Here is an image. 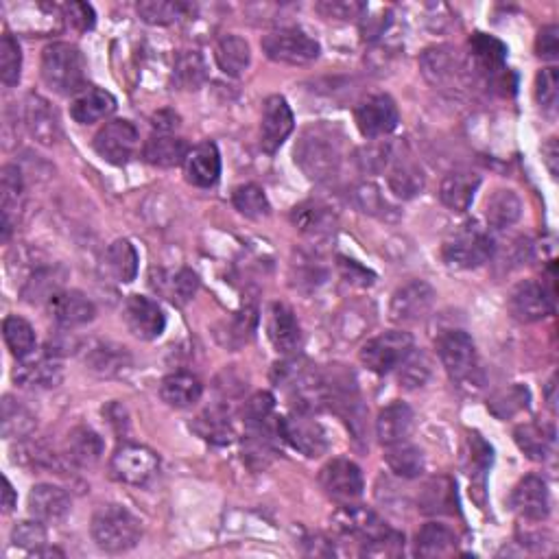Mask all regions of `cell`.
I'll return each instance as SVG.
<instances>
[{
	"mask_svg": "<svg viewBox=\"0 0 559 559\" xmlns=\"http://www.w3.org/2000/svg\"><path fill=\"white\" fill-rule=\"evenodd\" d=\"M293 156L308 180L330 182L341 169V142L324 125L308 127L297 140Z\"/></svg>",
	"mask_w": 559,
	"mask_h": 559,
	"instance_id": "cell-1",
	"label": "cell"
},
{
	"mask_svg": "<svg viewBox=\"0 0 559 559\" xmlns=\"http://www.w3.org/2000/svg\"><path fill=\"white\" fill-rule=\"evenodd\" d=\"M92 540L105 553H127L142 538V522L123 505H103L92 516Z\"/></svg>",
	"mask_w": 559,
	"mask_h": 559,
	"instance_id": "cell-2",
	"label": "cell"
},
{
	"mask_svg": "<svg viewBox=\"0 0 559 559\" xmlns=\"http://www.w3.org/2000/svg\"><path fill=\"white\" fill-rule=\"evenodd\" d=\"M42 79L57 94L86 90V59L75 44L53 42L42 51Z\"/></svg>",
	"mask_w": 559,
	"mask_h": 559,
	"instance_id": "cell-3",
	"label": "cell"
},
{
	"mask_svg": "<svg viewBox=\"0 0 559 559\" xmlns=\"http://www.w3.org/2000/svg\"><path fill=\"white\" fill-rule=\"evenodd\" d=\"M415 341L407 330H389L370 339L359 352L361 363L367 370L383 376L398 370V365L413 352Z\"/></svg>",
	"mask_w": 559,
	"mask_h": 559,
	"instance_id": "cell-4",
	"label": "cell"
},
{
	"mask_svg": "<svg viewBox=\"0 0 559 559\" xmlns=\"http://www.w3.org/2000/svg\"><path fill=\"white\" fill-rule=\"evenodd\" d=\"M437 356L455 383H468L477 372V346L463 330H446L435 341Z\"/></svg>",
	"mask_w": 559,
	"mask_h": 559,
	"instance_id": "cell-5",
	"label": "cell"
},
{
	"mask_svg": "<svg viewBox=\"0 0 559 559\" xmlns=\"http://www.w3.org/2000/svg\"><path fill=\"white\" fill-rule=\"evenodd\" d=\"M263 51L271 62L306 66L319 57V44L300 29H280L263 38Z\"/></svg>",
	"mask_w": 559,
	"mask_h": 559,
	"instance_id": "cell-6",
	"label": "cell"
},
{
	"mask_svg": "<svg viewBox=\"0 0 559 559\" xmlns=\"http://www.w3.org/2000/svg\"><path fill=\"white\" fill-rule=\"evenodd\" d=\"M138 145V129L134 123L125 121V118H116V121L105 123L92 140V147L99 153V158L114 166H125L132 160Z\"/></svg>",
	"mask_w": 559,
	"mask_h": 559,
	"instance_id": "cell-7",
	"label": "cell"
},
{
	"mask_svg": "<svg viewBox=\"0 0 559 559\" xmlns=\"http://www.w3.org/2000/svg\"><path fill=\"white\" fill-rule=\"evenodd\" d=\"M442 256L453 267L477 269L494 256V241L479 228H466L444 243Z\"/></svg>",
	"mask_w": 559,
	"mask_h": 559,
	"instance_id": "cell-8",
	"label": "cell"
},
{
	"mask_svg": "<svg viewBox=\"0 0 559 559\" xmlns=\"http://www.w3.org/2000/svg\"><path fill=\"white\" fill-rule=\"evenodd\" d=\"M278 433L284 442H289L297 453H302L308 459L321 457L328 450L324 426L313 420L306 411H295L287 415V418H280Z\"/></svg>",
	"mask_w": 559,
	"mask_h": 559,
	"instance_id": "cell-9",
	"label": "cell"
},
{
	"mask_svg": "<svg viewBox=\"0 0 559 559\" xmlns=\"http://www.w3.org/2000/svg\"><path fill=\"white\" fill-rule=\"evenodd\" d=\"M319 485L332 501L343 507L352 505L363 496V472L350 459H332L319 472Z\"/></svg>",
	"mask_w": 559,
	"mask_h": 559,
	"instance_id": "cell-10",
	"label": "cell"
},
{
	"mask_svg": "<svg viewBox=\"0 0 559 559\" xmlns=\"http://www.w3.org/2000/svg\"><path fill=\"white\" fill-rule=\"evenodd\" d=\"M160 459L151 448L140 444H125L110 461L112 477L127 485H147L158 474Z\"/></svg>",
	"mask_w": 559,
	"mask_h": 559,
	"instance_id": "cell-11",
	"label": "cell"
},
{
	"mask_svg": "<svg viewBox=\"0 0 559 559\" xmlns=\"http://www.w3.org/2000/svg\"><path fill=\"white\" fill-rule=\"evenodd\" d=\"M354 121L365 138L376 140L394 132L400 123V112L389 94H372L356 105Z\"/></svg>",
	"mask_w": 559,
	"mask_h": 559,
	"instance_id": "cell-12",
	"label": "cell"
},
{
	"mask_svg": "<svg viewBox=\"0 0 559 559\" xmlns=\"http://www.w3.org/2000/svg\"><path fill=\"white\" fill-rule=\"evenodd\" d=\"M553 291L546 287L542 282L535 280H525L516 284L509 293L507 308L514 319L522 321V324H533V321H540L544 317L553 315L555 304H553Z\"/></svg>",
	"mask_w": 559,
	"mask_h": 559,
	"instance_id": "cell-13",
	"label": "cell"
},
{
	"mask_svg": "<svg viewBox=\"0 0 559 559\" xmlns=\"http://www.w3.org/2000/svg\"><path fill=\"white\" fill-rule=\"evenodd\" d=\"M435 289L424 280H411L391 297L389 315L396 324H418L435 306Z\"/></svg>",
	"mask_w": 559,
	"mask_h": 559,
	"instance_id": "cell-14",
	"label": "cell"
},
{
	"mask_svg": "<svg viewBox=\"0 0 559 559\" xmlns=\"http://www.w3.org/2000/svg\"><path fill=\"white\" fill-rule=\"evenodd\" d=\"M295 127L291 105L280 94H273L263 105V118H260V147L267 153H276L284 140H287Z\"/></svg>",
	"mask_w": 559,
	"mask_h": 559,
	"instance_id": "cell-15",
	"label": "cell"
},
{
	"mask_svg": "<svg viewBox=\"0 0 559 559\" xmlns=\"http://www.w3.org/2000/svg\"><path fill=\"white\" fill-rule=\"evenodd\" d=\"M123 319L129 332L140 341L158 339L166 328L162 308L147 295H129L123 308Z\"/></svg>",
	"mask_w": 559,
	"mask_h": 559,
	"instance_id": "cell-16",
	"label": "cell"
},
{
	"mask_svg": "<svg viewBox=\"0 0 559 559\" xmlns=\"http://www.w3.org/2000/svg\"><path fill=\"white\" fill-rule=\"evenodd\" d=\"M267 337L271 346L284 356H293L302 348V328L297 324L293 308L273 302L267 317Z\"/></svg>",
	"mask_w": 559,
	"mask_h": 559,
	"instance_id": "cell-17",
	"label": "cell"
},
{
	"mask_svg": "<svg viewBox=\"0 0 559 559\" xmlns=\"http://www.w3.org/2000/svg\"><path fill=\"white\" fill-rule=\"evenodd\" d=\"M511 507L518 511L520 518L529 522H542L551 514V501L549 490H546V481L535 477H525L518 485L514 494H511Z\"/></svg>",
	"mask_w": 559,
	"mask_h": 559,
	"instance_id": "cell-18",
	"label": "cell"
},
{
	"mask_svg": "<svg viewBox=\"0 0 559 559\" xmlns=\"http://www.w3.org/2000/svg\"><path fill=\"white\" fill-rule=\"evenodd\" d=\"M22 118H25L29 134L42 142V145H55L59 136H62V125H59L57 112L40 94H29L25 107H22Z\"/></svg>",
	"mask_w": 559,
	"mask_h": 559,
	"instance_id": "cell-19",
	"label": "cell"
},
{
	"mask_svg": "<svg viewBox=\"0 0 559 559\" xmlns=\"http://www.w3.org/2000/svg\"><path fill=\"white\" fill-rule=\"evenodd\" d=\"M49 313L62 328L86 326L97 315V308L81 291H57L49 302Z\"/></svg>",
	"mask_w": 559,
	"mask_h": 559,
	"instance_id": "cell-20",
	"label": "cell"
},
{
	"mask_svg": "<svg viewBox=\"0 0 559 559\" xmlns=\"http://www.w3.org/2000/svg\"><path fill=\"white\" fill-rule=\"evenodd\" d=\"M186 180L197 188H212L221 177V153L217 145L210 140L199 142L188 151L186 162Z\"/></svg>",
	"mask_w": 559,
	"mask_h": 559,
	"instance_id": "cell-21",
	"label": "cell"
},
{
	"mask_svg": "<svg viewBox=\"0 0 559 559\" xmlns=\"http://www.w3.org/2000/svg\"><path fill=\"white\" fill-rule=\"evenodd\" d=\"M413 426H415V415H413L411 407L409 404L396 400L378 413L376 437L385 448L400 444V442H409Z\"/></svg>",
	"mask_w": 559,
	"mask_h": 559,
	"instance_id": "cell-22",
	"label": "cell"
},
{
	"mask_svg": "<svg viewBox=\"0 0 559 559\" xmlns=\"http://www.w3.org/2000/svg\"><path fill=\"white\" fill-rule=\"evenodd\" d=\"M64 378V367L53 354L38 356V359L20 361L14 372V380L20 387L27 389H53Z\"/></svg>",
	"mask_w": 559,
	"mask_h": 559,
	"instance_id": "cell-23",
	"label": "cell"
},
{
	"mask_svg": "<svg viewBox=\"0 0 559 559\" xmlns=\"http://www.w3.org/2000/svg\"><path fill=\"white\" fill-rule=\"evenodd\" d=\"M70 496L53 483H40L29 492V514L42 522H59L68 516Z\"/></svg>",
	"mask_w": 559,
	"mask_h": 559,
	"instance_id": "cell-24",
	"label": "cell"
},
{
	"mask_svg": "<svg viewBox=\"0 0 559 559\" xmlns=\"http://www.w3.org/2000/svg\"><path fill=\"white\" fill-rule=\"evenodd\" d=\"M103 450L105 444L99 433H94L88 426H77L66 437L64 457L77 468H92L101 461Z\"/></svg>",
	"mask_w": 559,
	"mask_h": 559,
	"instance_id": "cell-25",
	"label": "cell"
},
{
	"mask_svg": "<svg viewBox=\"0 0 559 559\" xmlns=\"http://www.w3.org/2000/svg\"><path fill=\"white\" fill-rule=\"evenodd\" d=\"M291 221L295 223L297 230L306 236H311L315 241L330 239L337 230L335 212L324 204H317V201H306V204L297 206L291 212Z\"/></svg>",
	"mask_w": 559,
	"mask_h": 559,
	"instance_id": "cell-26",
	"label": "cell"
},
{
	"mask_svg": "<svg viewBox=\"0 0 559 559\" xmlns=\"http://www.w3.org/2000/svg\"><path fill=\"white\" fill-rule=\"evenodd\" d=\"M116 110V99L107 90L101 88H86L75 94L73 103H70V116L75 118L79 125H94L103 121Z\"/></svg>",
	"mask_w": 559,
	"mask_h": 559,
	"instance_id": "cell-27",
	"label": "cell"
},
{
	"mask_svg": "<svg viewBox=\"0 0 559 559\" xmlns=\"http://www.w3.org/2000/svg\"><path fill=\"white\" fill-rule=\"evenodd\" d=\"M481 186V177L470 171H455L444 177L439 186V199L442 204L453 212H466L472 206L474 193Z\"/></svg>",
	"mask_w": 559,
	"mask_h": 559,
	"instance_id": "cell-28",
	"label": "cell"
},
{
	"mask_svg": "<svg viewBox=\"0 0 559 559\" xmlns=\"http://www.w3.org/2000/svg\"><path fill=\"white\" fill-rule=\"evenodd\" d=\"M389 188L400 199H413L424 190L422 166L409 156H391L389 162Z\"/></svg>",
	"mask_w": 559,
	"mask_h": 559,
	"instance_id": "cell-29",
	"label": "cell"
},
{
	"mask_svg": "<svg viewBox=\"0 0 559 559\" xmlns=\"http://www.w3.org/2000/svg\"><path fill=\"white\" fill-rule=\"evenodd\" d=\"M188 151L190 147L186 145V140L160 132V134H153L145 142V147H142V158L153 166H160V169H173V166H180L186 162Z\"/></svg>",
	"mask_w": 559,
	"mask_h": 559,
	"instance_id": "cell-30",
	"label": "cell"
},
{
	"mask_svg": "<svg viewBox=\"0 0 559 559\" xmlns=\"http://www.w3.org/2000/svg\"><path fill=\"white\" fill-rule=\"evenodd\" d=\"M470 46V55L474 59V64L485 75L498 77L505 70V62H507V46L494 38V35H487L477 31L468 42Z\"/></svg>",
	"mask_w": 559,
	"mask_h": 559,
	"instance_id": "cell-31",
	"label": "cell"
},
{
	"mask_svg": "<svg viewBox=\"0 0 559 559\" xmlns=\"http://www.w3.org/2000/svg\"><path fill=\"white\" fill-rule=\"evenodd\" d=\"M457 533L442 525L428 522L415 535V555L418 557H450L457 553Z\"/></svg>",
	"mask_w": 559,
	"mask_h": 559,
	"instance_id": "cell-32",
	"label": "cell"
},
{
	"mask_svg": "<svg viewBox=\"0 0 559 559\" xmlns=\"http://www.w3.org/2000/svg\"><path fill=\"white\" fill-rule=\"evenodd\" d=\"M201 394H204V385H201V380L197 376L188 372L169 374L160 385L162 400L175 409L193 407L195 402H199Z\"/></svg>",
	"mask_w": 559,
	"mask_h": 559,
	"instance_id": "cell-33",
	"label": "cell"
},
{
	"mask_svg": "<svg viewBox=\"0 0 559 559\" xmlns=\"http://www.w3.org/2000/svg\"><path fill=\"white\" fill-rule=\"evenodd\" d=\"M22 195H25V184H22V173L18 166L7 164L0 175V204H3V241L9 239L11 228L18 219V208Z\"/></svg>",
	"mask_w": 559,
	"mask_h": 559,
	"instance_id": "cell-34",
	"label": "cell"
},
{
	"mask_svg": "<svg viewBox=\"0 0 559 559\" xmlns=\"http://www.w3.org/2000/svg\"><path fill=\"white\" fill-rule=\"evenodd\" d=\"M522 214L520 197L509 188H498L485 201V219L496 230H505L514 225Z\"/></svg>",
	"mask_w": 559,
	"mask_h": 559,
	"instance_id": "cell-35",
	"label": "cell"
},
{
	"mask_svg": "<svg viewBox=\"0 0 559 559\" xmlns=\"http://www.w3.org/2000/svg\"><path fill=\"white\" fill-rule=\"evenodd\" d=\"M214 57H217V64L225 75L230 77H241L249 62H252V51H249V44L241 38V35H223L217 42V49H214Z\"/></svg>",
	"mask_w": 559,
	"mask_h": 559,
	"instance_id": "cell-36",
	"label": "cell"
},
{
	"mask_svg": "<svg viewBox=\"0 0 559 559\" xmlns=\"http://www.w3.org/2000/svg\"><path fill=\"white\" fill-rule=\"evenodd\" d=\"M385 461L389 470L400 479H418L424 472V455L418 446L409 442H400L394 446H387Z\"/></svg>",
	"mask_w": 559,
	"mask_h": 559,
	"instance_id": "cell-37",
	"label": "cell"
},
{
	"mask_svg": "<svg viewBox=\"0 0 559 559\" xmlns=\"http://www.w3.org/2000/svg\"><path fill=\"white\" fill-rule=\"evenodd\" d=\"M3 337L9 352L16 356L18 361H25L29 356H33L35 346H38V339H35V330L27 319H22L18 315H9L3 321Z\"/></svg>",
	"mask_w": 559,
	"mask_h": 559,
	"instance_id": "cell-38",
	"label": "cell"
},
{
	"mask_svg": "<svg viewBox=\"0 0 559 559\" xmlns=\"http://www.w3.org/2000/svg\"><path fill=\"white\" fill-rule=\"evenodd\" d=\"M105 265L118 282H134L138 276V252L127 239L114 241L105 252Z\"/></svg>",
	"mask_w": 559,
	"mask_h": 559,
	"instance_id": "cell-39",
	"label": "cell"
},
{
	"mask_svg": "<svg viewBox=\"0 0 559 559\" xmlns=\"http://www.w3.org/2000/svg\"><path fill=\"white\" fill-rule=\"evenodd\" d=\"M160 280L151 282L156 291H160L162 295L169 297L173 304H186L195 297L197 289H199V280L190 269H180L175 273H158Z\"/></svg>",
	"mask_w": 559,
	"mask_h": 559,
	"instance_id": "cell-40",
	"label": "cell"
},
{
	"mask_svg": "<svg viewBox=\"0 0 559 559\" xmlns=\"http://www.w3.org/2000/svg\"><path fill=\"white\" fill-rule=\"evenodd\" d=\"M208 79V68L204 57L197 51H182L175 57L173 81L180 90H199Z\"/></svg>",
	"mask_w": 559,
	"mask_h": 559,
	"instance_id": "cell-41",
	"label": "cell"
},
{
	"mask_svg": "<svg viewBox=\"0 0 559 559\" xmlns=\"http://www.w3.org/2000/svg\"><path fill=\"white\" fill-rule=\"evenodd\" d=\"M422 73L424 77L435 83V86H442V83L455 79L459 62L457 55L448 49V46H439V49H428L422 59H420Z\"/></svg>",
	"mask_w": 559,
	"mask_h": 559,
	"instance_id": "cell-42",
	"label": "cell"
},
{
	"mask_svg": "<svg viewBox=\"0 0 559 559\" xmlns=\"http://www.w3.org/2000/svg\"><path fill=\"white\" fill-rule=\"evenodd\" d=\"M38 428V418L18 402L16 398H3V437L7 439H22L29 437Z\"/></svg>",
	"mask_w": 559,
	"mask_h": 559,
	"instance_id": "cell-43",
	"label": "cell"
},
{
	"mask_svg": "<svg viewBox=\"0 0 559 559\" xmlns=\"http://www.w3.org/2000/svg\"><path fill=\"white\" fill-rule=\"evenodd\" d=\"M457 507V496H455V485L450 479H433L426 483L424 492L420 496V509L424 514H455Z\"/></svg>",
	"mask_w": 559,
	"mask_h": 559,
	"instance_id": "cell-44",
	"label": "cell"
},
{
	"mask_svg": "<svg viewBox=\"0 0 559 559\" xmlns=\"http://www.w3.org/2000/svg\"><path fill=\"white\" fill-rule=\"evenodd\" d=\"M518 448L533 461H544L551 455L553 433H546L538 424H522L514 431Z\"/></svg>",
	"mask_w": 559,
	"mask_h": 559,
	"instance_id": "cell-45",
	"label": "cell"
},
{
	"mask_svg": "<svg viewBox=\"0 0 559 559\" xmlns=\"http://www.w3.org/2000/svg\"><path fill=\"white\" fill-rule=\"evenodd\" d=\"M193 431L210 444H230L232 442V424L228 413L221 409H208L193 422Z\"/></svg>",
	"mask_w": 559,
	"mask_h": 559,
	"instance_id": "cell-46",
	"label": "cell"
},
{
	"mask_svg": "<svg viewBox=\"0 0 559 559\" xmlns=\"http://www.w3.org/2000/svg\"><path fill=\"white\" fill-rule=\"evenodd\" d=\"M234 208L249 219H263L269 217L271 204L265 195V190L258 184H243L239 188H234Z\"/></svg>",
	"mask_w": 559,
	"mask_h": 559,
	"instance_id": "cell-47",
	"label": "cell"
},
{
	"mask_svg": "<svg viewBox=\"0 0 559 559\" xmlns=\"http://www.w3.org/2000/svg\"><path fill=\"white\" fill-rule=\"evenodd\" d=\"M138 16L149 25H171V22L184 18L188 11L186 3H171V0H142L138 3Z\"/></svg>",
	"mask_w": 559,
	"mask_h": 559,
	"instance_id": "cell-48",
	"label": "cell"
},
{
	"mask_svg": "<svg viewBox=\"0 0 559 559\" xmlns=\"http://www.w3.org/2000/svg\"><path fill=\"white\" fill-rule=\"evenodd\" d=\"M431 359L424 352H418L413 348V352L398 365V380L400 387L404 389H418L424 387L426 380L431 378Z\"/></svg>",
	"mask_w": 559,
	"mask_h": 559,
	"instance_id": "cell-49",
	"label": "cell"
},
{
	"mask_svg": "<svg viewBox=\"0 0 559 559\" xmlns=\"http://www.w3.org/2000/svg\"><path fill=\"white\" fill-rule=\"evenodd\" d=\"M22 70V51L20 44L11 33H5L0 38V79L7 88L18 86Z\"/></svg>",
	"mask_w": 559,
	"mask_h": 559,
	"instance_id": "cell-50",
	"label": "cell"
},
{
	"mask_svg": "<svg viewBox=\"0 0 559 559\" xmlns=\"http://www.w3.org/2000/svg\"><path fill=\"white\" fill-rule=\"evenodd\" d=\"M535 99L542 107L544 114L555 116L557 101H559V73L557 68H544L535 77Z\"/></svg>",
	"mask_w": 559,
	"mask_h": 559,
	"instance_id": "cell-51",
	"label": "cell"
},
{
	"mask_svg": "<svg viewBox=\"0 0 559 559\" xmlns=\"http://www.w3.org/2000/svg\"><path fill=\"white\" fill-rule=\"evenodd\" d=\"M529 389L527 387H522V385H511L509 389L501 391V394H496L492 400H490V409L494 415H498V418H511V415L522 411V409H527L529 407Z\"/></svg>",
	"mask_w": 559,
	"mask_h": 559,
	"instance_id": "cell-52",
	"label": "cell"
},
{
	"mask_svg": "<svg viewBox=\"0 0 559 559\" xmlns=\"http://www.w3.org/2000/svg\"><path fill=\"white\" fill-rule=\"evenodd\" d=\"M125 348H112V346H97L90 352L88 365L92 372H99L103 376L121 374L123 367L129 363Z\"/></svg>",
	"mask_w": 559,
	"mask_h": 559,
	"instance_id": "cell-53",
	"label": "cell"
},
{
	"mask_svg": "<svg viewBox=\"0 0 559 559\" xmlns=\"http://www.w3.org/2000/svg\"><path fill=\"white\" fill-rule=\"evenodd\" d=\"M46 540H49V535H46L44 522L38 518L18 522L14 531H11V542L20 546V549H27L31 553L46 546Z\"/></svg>",
	"mask_w": 559,
	"mask_h": 559,
	"instance_id": "cell-54",
	"label": "cell"
},
{
	"mask_svg": "<svg viewBox=\"0 0 559 559\" xmlns=\"http://www.w3.org/2000/svg\"><path fill=\"white\" fill-rule=\"evenodd\" d=\"M273 409H276V400H273L269 391H258V394H254L245 404L247 428H267Z\"/></svg>",
	"mask_w": 559,
	"mask_h": 559,
	"instance_id": "cell-55",
	"label": "cell"
},
{
	"mask_svg": "<svg viewBox=\"0 0 559 559\" xmlns=\"http://www.w3.org/2000/svg\"><path fill=\"white\" fill-rule=\"evenodd\" d=\"M256 308L252 306H247L245 311L241 313H236L234 319L230 321V335H228V341H225V346H230V348H239L243 346V343H247L249 339L254 337V330H256Z\"/></svg>",
	"mask_w": 559,
	"mask_h": 559,
	"instance_id": "cell-56",
	"label": "cell"
},
{
	"mask_svg": "<svg viewBox=\"0 0 559 559\" xmlns=\"http://www.w3.org/2000/svg\"><path fill=\"white\" fill-rule=\"evenodd\" d=\"M391 156H394V149H391V145H383V142H378V145L363 147L356 160H359L361 169L365 173H380L389 166Z\"/></svg>",
	"mask_w": 559,
	"mask_h": 559,
	"instance_id": "cell-57",
	"label": "cell"
},
{
	"mask_svg": "<svg viewBox=\"0 0 559 559\" xmlns=\"http://www.w3.org/2000/svg\"><path fill=\"white\" fill-rule=\"evenodd\" d=\"M317 11L321 16L326 18H337V20H350V18H359L365 5L363 3H348V0H326V3H319Z\"/></svg>",
	"mask_w": 559,
	"mask_h": 559,
	"instance_id": "cell-58",
	"label": "cell"
},
{
	"mask_svg": "<svg viewBox=\"0 0 559 559\" xmlns=\"http://www.w3.org/2000/svg\"><path fill=\"white\" fill-rule=\"evenodd\" d=\"M64 16L77 31H90L94 27V22H97V14H94L92 5H88V3L66 5Z\"/></svg>",
	"mask_w": 559,
	"mask_h": 559,
	"instance_id": "cell-59",
	"label": "cell"
},
{
	"mask_svg": "<svg viewBox=\"0 0 559 559\" xmlns=\"http://www.w3.org/2000/svg\"><path fill=\"white\" fill-rule=\"evenodd\" d=\"M535 53L542 59H557L559 55V29L557 25H546L535 40Z\"/></svg>",
	"mask_w": 559,
	"mask_h": 559,
	"instance_id": "cell-60",
	"label": "cell"
},
{
	"mask_svg": "<svg viewBox=\"0 0 559 559\" xmlns=\"http://www.w3.org/2000/svg\"><path fill=\"white\" fill-rule=\"evenodd\" d=\"M356 199H359V206L363 208V212L374 214L378 210L387 208L383 197H380V190L374 184H363L356 188Z\"/></svg>",
	"mask_w": 559,
	"mask_h": 559,
	"instance_id": "cell-61",
	"label": "cell"
},
{
	"mask_svg": "<svg viewBox=\"0 0 559 559\" xmlns=\"http://www.w3.org/2000/svg\"><path fill=\"white\" fill-rule=\"evenodd\" d=\"M542 153L546 156V166H549V171L553 173V177H557V140L555 138H551L549 142H546L544 145V149H542Z\"/></svg>",
	"mask_w": 559,
	"mask_h": 559,
	"instance_id": "cell-62",
	"label": "cell"
},
{
	"mask_svg": "<svg viewBox=\"0 0 559 559\" xmlns=\"http://www.w3.org/2000/svg\"><path fill=\"white\" fill-rule=\"evenodd\" d=\"M3 485H5V490H3V509L9 511L16 507V503H18V496H16V490H14V485H11V481L9 479H5L3 481Z\"/></svg>",
	"mask_w": 559,
	"mask_h": 559,
	"instance_id": "cell-63",
	"label": "cell"
},
{
	"mask_svg": "<svg viewBox=\"0 0 559 559\" xmlns=\"http://www.w3.org/2000/svg\"><path fill=\"white\" fill-rule=\"evenodd\" d=\"M549 404H551V409H555V378H551V383H549Z\"/></svg>",
	"mask_w": 559,
	"mask_h": 559,
	"instance_id": "cell-64",
	"label": "cell"
}]
</instances>
